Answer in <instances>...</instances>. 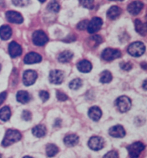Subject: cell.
Masks as SVG:
<instances>
[{
    "label": "cell",
    "mask_w": 147,
    "mask_h": 158,
    "mask_svg": "<svg viewBox=\"0 0 147 158\" xmlns=\"http://www.w3.org/2000/svg\"><path fill=\"white\" fill-rule=\"evenodd\" d=\"M21 135L17 130L9 129L6 132L5 136L2 142V145L4 147H8L13 143L20 141Z\"/></svg>",
    "instance_id": "1"
},
{
    "label": "cell",
    "mask_w": 147,
    "mask_h": 158,
    "mask_svg": "<svg viewBox=\"0 0 147 158\" xmlns=\"http://www.w3.org/2000/svg\"><path fill=\"white\" fill-rule=\"evenodd\" d=\"M115 105L120 112H126L130 110L132 102L129 97L126 96H120L116 100Z\"/></svg>",
    "instance_id": "2"
},
{
    "label": "cell",
    "mask_w": 147,
    "mask_h": 158,
    "mask_svg": "<svg viewBox=\"0 0 147 158\" xmlns=\"http://www.w3.org/2000/svg\"><path fill=\"white\" fill-rule=\"evenodd\" d=\"M145 51V46L142 42L133 43L129 46L128 52L129 54L134 57H139L144 54Z\"/></svg>",
    "instance_id": "3"
},
{
    "label": "cell",
    "mask_w": 147,
    "mask_h": 158,
    "mask_svg": "<svg viewBox=\"0 0 147 158\" xmlns=\"http://www.w3.org/2000/svg\"><path fill=\"white\" fill-rule=\"evenodd\" d=\"M145 146L143 143L136 142L127 147L129 155L131 158H137L140 154L145 149Z\"/></svg>",
    "instance_id": "4"
},
{
    "label": "cell",
    "mask_w": 147,
    "mask_h": 158,
    "mask_svg": "<svg viewBox=\"0 0 147 158\" xmlns=\"http://www.w3.org/2000/svg\"><path fill=\"white\" fill-rule=\"evenodd\" d=\"M32 41L36 46H43L48 42V38L43 31H36L33 33Z\"/></svg>",
    "instance_id": "5"
},
{
    "label": "cell",
    "mask_w": 147,
    "mask_h": 158,
    "mask_svg": "<svg viewBox=\"0 0 147 158\" xmlns=\"http://www.w3.org/2000/svg\"><path fill=\"white\" fill-rule=\"evenodd\" d=\"M121 56V53L119 50L113 48H106L103 51L101 56L106 61H112L119 58Z\"/></svg>",
    "instance_id": "6"
},
{
    "label": "cell",
    "mask_w": 147,
    "mask_h": 158,
    "mask_svg": "<svg viewBox=\"0 0 147 158\" xmlns=\"http://www.w3.org/2000/svg\"><path fill=\"white\" fill-rule=\"evenodd\" d=\"M103 21L101 18L95 17L92 18V20L88 22L87 27L88 31L89 33H94L99 31L101 28Z\"/></svg>",
    "instance_id": "7"
},
{
    "label": "cell",
    "mask_w": 147,
    "mask_h": 158,
    "mask_svg": "<svg viewBox=\"0 0 147 158\" xmlns=\"http://www.w3.org/2000/svg\"><path fill=\"white\" fill-rule=\"evenodd\" d=\"M38 78L37 73L34 70H26L23 74V83L25 86H28L34 84Z\"/></svg>",
    "instance_id": "8"
},
{
    "label": "cell",
    "mask_w": 147,
    "mask_h": 158,
    "mask_svg": "<svg viewBox=\"0 0 147 158\" xmlns=\"http://www.w3.org/2000/svg\"><path fill=\"white\" fill-rule=\"evenodd\" d=\"M104 146V140L103 138L99 136L91 137L88 140V147L94 151L101 150Z\"/></svg>",
    "instance_id": "9"
},
{
    "label": "cell",
    "mask_w": 147,
    "mask_h": 158,
    "mask_svg": "<svg viewBox=\"0 0 147 158\" xmlns=\"http://www.w3.org/2000/svg\"><path fill=\"white\" fill-rule=\"evenodd\" d=\"M64 75L62 71L59 70H54L51 71L49 75V79L51 83L55 85H60L63 82Z\"/></svg>",
    "instance_id": "10"
},
{
    "label": "cell",
    "mask_w": 147,
    "mask_h": 158,
    "mask_svg": "<svg viewBox=\"0 0 147 158\" xmlns=\"http://www.w3.org/2000/svg\"><path fill=\"white\" fill-rule=\"evenodd\" d=\"M5 16L9 22L14 24H21L24 20L21 14L15 11H8Z\"/></svg>",
    "instance_id": "11"
},
{
    "label": "cell",
    "mask_w": 147,
    "mask_h": 158,
    "mask_svg": "<svg viewBox=\"0 0 147 158\" xmlns=\"http://www.w3.org/2000/svg\"><path fill=\"white\" fill-rule=\"evenodd\" d=\"M110 135L116 138H122L126 135L124 127L120 125H117L111 127L109 131Z\"/></svg>",
    "instance_id": "12"
},
{
    "label": "cell",
    "mask_w": 147,
    "mask_h": 158,
    "mask_svg": "<svg viewBox=\"0 0 147 158\" xmlns=\"http://www.w3.org/2000/svg\"><path fill=\"white\" fill-rule=\"evenodd\" d=\"M144 6L143 2L140 1H135L128 6V11L132 15H137Z\"/></svg>",
    "instance_id": "13"
},
{
    "label": "cell",
    "mask_w": 147,
    "mask_h": 158,
    "mask_svg": "<svg viewBox=\"0 0 147 158\" xmlns=\"http://www.w3.org/2000/svg\"><path fill=\"white\" fill-rule=\"evenodd\" d=\"M42 60V57L40 54L36 52H30L25 55L24 59V62L25 64H32L34 63H38L40 62Z\"/></svg>",
    "instance_id": "14"
},
{
    "label": "cell",
    "mask_w": 147,
    "mask_h": 158,
    "mask_svg": "<svg viewBox=\"0 0 147 158\" xmlns=\"http://www.w3.org/2000/svg\"><path fill=\"white\" fill-rule=\"evenodd\" d=\"M9 52L12 58L19 56L22 54L21 47L16 42L13 41L9 45Z\"/></svg>",
    "instance_id": "15"
},
{
    "label": "cell",
    "mask_w": 147,
    "mask_h": 158,
    "mask_svg": "<svg viewBox=\"0 0 147 158\" xmlns=\"http://www.w3.org/2000/svg\"><path fill=\"white\" fill-rule=\"evenodd\" d=\"M80 141L79 137L76 134H71L66 136L64 138L63 142L68 147H72L77 145Z\"/></svg>",
    "instance_id": "16"
},
{
    "label": "cell",
    "mask_w": 147,
    "mask_h": 158,
    "mask_svg": "<svg viewBox=\"0 0 147 158\" xmlns=\"http://www.w3.org/2000/svg\"><path fill=\"white\" fill-rule=\"evenodd\" d=\"M102 113L101 109L97 106H92L88 110V115L89 117L94 121L100 120L102 117Z\"/></svg>",
    "instance_id": "17"
},
{
    "label": "cell",
    "mask_w": 147,
    "mask_h": 158,
    "mask_svg": "<svg viewBox=\"0 0 147 158\" xmlns=\"http://www.w3.org/2000/svg\"><path fill=\"white\" fill-rule=\"evenodd\" d=\"M78 70L83 73H88L92 69V64L88 60H82L77 64Z\"/></svg>",
    "instance_id": "18"
},
{
    "label": "cell",
    "mask_w": 147,
    "mask_h": 158,
    "mask_svg": "<svg viewBox=\"0 0 147 158\" xmlns=\"http://www.w3.org/2000/svg\"><path fill=\"white\" fill-rule=\"evenodd\" d=\"M121 9L117 6H113L108 10L107 16L110 20H116L121 14Z\"/></svg>",
    "instance_id": "19"
},
{
    "label": "cell",
    "mask_w": 147,
    "mask_h": 158,
    "mask_svg": "<svg viewBox=\"0 0 147 158\" xmlns=\"http://www.w3.org/2000/svg\"><path fill=\"white\" fill-rule=\"evenodd\" d=\"M12 29L9 25H2L0 27V38L4 40L9 39L12 36Z\"/></svg>",
    "instance_id": "20"
},
{
    "label": "cell",
    "mask_w": 147,
    "mask_h": 158,
    "mask_svg": "<svg viewBox=\"0 0 147 158\" xmlns=\"http://www.w3.org/2000/svg\"><path fill=\"white\" fill-rule=\"evenodd\" d=\"M32 132L34 136L36 137H39V138L44 137L46 135V128L44 125H36L33 128Z\"/></svg>",
    "instance_id": "21"
},
{
    "label": "cell",
    "mask_w": 147,
    "mask_h": 158,
    "mask_svg": "<svg viewBox=\"0 0 147 158\" xmlns=\"http://www.w3.org/2000/svg\"><path fill=\"white\" fill-rule=\"evenodd\" d=\"M74 56L73 53L70 51H64L58 56V60L61 63H67L71 60Z\"/></svg>",
    "instance_id": "22"
},
{
    "label": "cell",
    "mask_w": 147,
    "mask_h": 158,
    "mask_svg": "<svg viewBox=\"0 0 147 158\" xmlns=\"http://www.w3.org/2000/svg\"><path fill=\"white\" fill-rule=\"evenodd\" d=\"M16 98H17V101L21 104H27L30 101V94L26 91L21 90L17 93Z\"/></svg>",
    "instance_id": "23"
},
{
    "label": "cell",
    "mask_w": 147,
    "mask_h": 158,
    "mask_svg": "<svg viewBox=\"0 0 147 158\" xmlns=\"http://www.w3.org/2000/svg\"><path fill=\"white\" fill-rule=\"evenodd\" d=\"M135 29L136 31L141 35L145 36L147 33V25L145 23L140 20H136L135 21Z\"/></svg>",
    "instance_id": "24"
},
{
    "label": "cell",
    "mask_w": 147,
    "mask_h": 158,
    "mask_svg": "<svg viewBox=\"0 0 147 158\" xmlns=\"http://www.w3.org/2000/svg\"><path fill=\"white\" fill-rule=\"evenodd\" d=\"M11 116V112L9 107L6 106L0 109V119L4 121L9 120Z\"/></svg>",
    "instance_id": "25"
},
{
    "label": "cell",
    "mask_w": 147,
    "mask_h": 158,
    "mask_svg": "<svg viewBox=\"0 0 147 158\" xmlns=\"http://www.w3.org/2000/svg\"><path fill=\"white\" fill-rule=\"evenodd\" d=\"M59 149L58 147L54 144H48L46 147L47 155L48 157H53L58 153Z\"/></svg>",
    "instance_id": "26"
},
{
    "label": "cell",
    "mask_w": 147,
    "mask_h": 158,
    "mask_svg": "<svg viewBox=\"0 0 147 158\" xmlns=\"http://www.w3.org/2000/svg\"><path fill=\"white\" fill-rule=\"evenodd\" d=\"M113 77L110 71L105 70L101 73L100 82L102 83H108L112 80Z\"/></svg>",
    "instance_id": "27"
},
{
    "label": "cell",
    "mask_w": 147,
    "mask_h": 158,
    "mask_svg": "<svg viewBox=\"0 0 147 158\" xmlns=\"http://www.w3.org/2000/svg\"><path fill=\"white\" fill-rule=\"evenodd\" d=\"M47 9L51 12H58L60 10V5L58 0H52L47 6Z\"/></svg>",
    "instance_id": "28"
},
{
    "label": "cell",
    "mask_w": 147,
    "mask_h": 158,
    "mask_svg": "<svg viewBox=\"0 0 147 158\" xmlns=\"http://www.w3.org/2000/svg\"><path fill=\"white\" fill-rule=\"evenodd\" d=\"M82 81L80 78L73 79L69 83V87L72 90H78L82 86Z\"/></svg>",
    "instance_id": "29"
},
{
    "label": "cell",
    "mask_w": 147,
    "mask_h": 158,
    "mask_svg": "<svg viewBox=\"0 0 147 158\" xmlns=\"http://www.w3.org/2000/svg\"><path fill=\"white\" fill-rule=\"evenodd\" d=\"M80 4L85 8L92 9L94 6V0H79Z\"/></svg>",
    "instance_id": "30"
},
{
    "label": "cell",
    "mask_w": 147,
    "mask_h": 158,
    "mask_svg": "<svg viewBox=\"0 0 147 158\" xmlns=\"http://www.w3.org/2000/svg\"><path fill=\"white\" fill-rule=\"evenodd\" d=\"M13 4L17 6L23 7L30 4V0H12Z\"/></svg>",
    "instance_id": "31"
},
{
    "label": "cell",
    "mask_w": 147,
    "mask_h": 158,
    "mask_svg": "<svg viewBox=\"0 0 147 158\" xmlns=\"http://www.w3.org/2000/svg\"><path fill=\"white\" fill-rule=\"evenodd\" d=\"M120 66L121 67V69L124 70H125V71H129L132 69V64L130 62H122L120 63Z\"/></svg>",
    "instance_id": "32"
},
{
    "label": "cell",
    "mask_w": 147,
    "mask_h": 158,
    "mask_svg": "<svg viewBox=\"0 0 147 158\" xmlns=\"http://www.w3.org/2000/svg\"><path fill=\"white\" fill-rule=\"evenodd\" d=\"M39 97L41 98V100H42L43 102H45L49 99L50 94L46 91L42 90V91H40L39 93Z\"/></svg>",
    "instance_id": "33"
},
{
    "label": "cell",
    "mask_w": 147,
    "mask_h": 158,
    "mask_svg": "<svg viewBox=\"0 0 147 158\" xmlns=\"http://www.w3.org/2000/svg\"><path fill=\"white\" fill-rule=\"evenodd\" d=\"M88 22L89 21L87 20H84L83 21H80L77 25V28L80 30H84V29H87Z\"/></svg>",
    "instance_id": "34"
},
{
    "label": "cell",
    "mask_w": 147,
    "mask_h": 158,
    "mask_svg": "<svg viewBox=\"0 0 147 158\" xmlns=\"http://www.w3.org/2000/svg\"><path fill=\"white\" fill-rule=\"evenodd\" d=\"M56 97L60 101H65L68 99L67 96L60 91L56 92Z\"/></svg>",
    "instance_id": "35"
},
{
    "label": "cell",
    "mask_w": 147,
    "mask_h": 158,
    "mask_svg": "<svg viewBox=\"0 0 147 158\" xmlns=\"http://www.w3.org/2000/svg\"><path fill=\"white\" fill-rule=\"evenodd\" d=\"M22 118L25 121H30L32 119V114L30 111L24 110L22 114Z\"/></svg>",
    "instance_id": "36"
},
{
    "label": "cell",
    "mask_w": 147,
    "mask_h": 158,
    "mask_svg": "<svg viewBox=\"0 0 147 158\" xmlns=\"http://www.w3.org/2000/svg\"><path fill=\"white\" fill-rule=\"evenodd\" d=\"M104 158H118V154L117 152H116L115 151H111L105 155Z\"/></svg>",
    "instance_id": "37"
},
{
    "label": "cell",
    "mask_w": 147,
    "mask_h": 158,
    "mask_svg": "<svg viewBox=\"0 0 147 158\" xmlns=\"http://www.w3.org/2000/svg\"><path fill=\"white\" fill-rule=\"evenodd\" d=\"M92 40H93L94 42H96V44H100L102 42V39L100 36L99 35H96L92 36Z\"/></svg>",
    "instance_id": "38"
},
{
    "label": "cell",
    "mask_w": 147,
    "mask_h": 158,
    "mask_svg": "<svg viewBox=\"0 0 147 158\" xmlns=\"http://www.w3.org/2000/svg\"><path fill=\"white\" fill-rule=\"evenodd\" d=\"M7 93L6 92H4L0 93V105L4 102L6 98Z\"/></svg>",
    "instance_id": "39"
},
{
    "label": "cell",
    "mask_w": 147,
    "mask_h": 158,
    "mask_svg": "<svg viewBox=\"0 0 147 158\" xmlns=\"http://www.w3.org/2000/svg\"><path fill=\"white\" fill-rule=\"evenodd\" d=\"M143 89H144L145 90H147V80H145V81H144V82H143Z\"/></svg>",
    "instance_id": "40"
},
{
    "label": "cell",
    "mask_w": 147,
    "mask_h": 158,
    "mask_svg": "<svg viewBox=\"0 0 147 158\" xmlns=\"http://www.w3.org/2000/svg\"><path fill=\"white\" fill-rule=\"evenodd\" d=\"M40 2H45L46 0H39Z\"/></svg>",
    "instance_id": "41"
},
{
    "label": "cell",
    "mask_w": 147,
    "mask_h": 158,
    "mask_svg": "<svg viewBox=\"0 0 147 158\" xmlns=\"http://www.w3.org/2000/svg\"><path fill=\"white\" fill-rule=\"evenodd\" d=\"M111 1H122L124 0H111Z\"/></svg>",
    "instance_id": "42"
},
{
    "label": "cell",
    "mask_w": 147,
    "mask_h": 158,
    "mask_svg": "<svg viewBox=\"0 0 147 158\" xmlns=\"http://www.w3.org/2000/svg\"><path fill=\"white\" fill-rule=\"evenodd\" d=\"M1 64H0V71H1Z\"/></svg>",
    "instance_id": "43"
},
{
    "label": "cell",
    "mask_w": 147,
    "mask_h": 158,
    "mask_svg": "<svg viewBox=\"0 0 147 158\" xmlns=\"http://www.w3.org/2000/svg\"><path fill=\"white\" fill-rule=\"evenodd\" d=\"M1 155H0V158H1Z\"/></svg>",
    "instance_id": "44"
}]
</instances>
